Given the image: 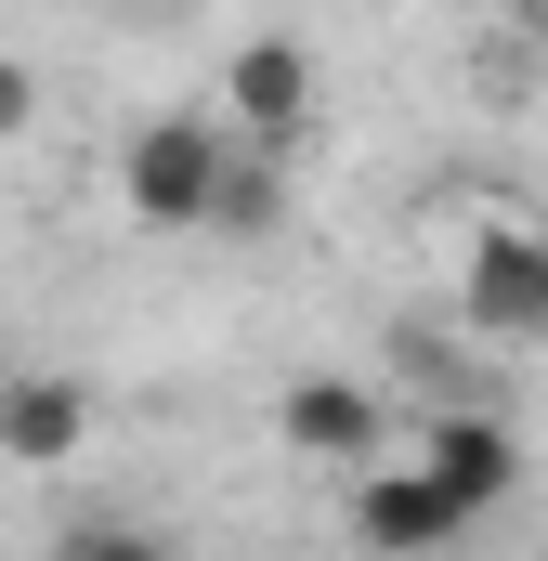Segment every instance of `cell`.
<instances>
[{
	"label": "cell",
	"instance_id": "1",
	"mask_svg": "<svg viewBox=\"0 0 548 561\" xmlns=\"http://www.w3.org/2000/svg\"><path fill=\"white\" fill-rule=\"evenodd\" d=\"M222 170H236V131L196 118V105H170V118H144V131L118 144V209H132L144 236H209Z\"/></svg>",
	"mask_w": 548,
	"mask_h": 561
},
{
	"label": "cell",
	"instance_id": "2",
	"mask_svg": "<svg viewBox=\"0 0 548 561\" xmlns=\"http://www.w3.org/2000/svg\"><path fill=\"white\" fill-rule=\"evenodd\" d=\"M457 313L483 340H548V222H483L457 262Z\"/></svg>",
	"mask_w": 548,
	"mask_h": 561
},
{
	"label": "cell",
	"instance_id": "3",
	"mask_svg": "<svg viewBox=\"0 0 548 561\" xmlns=\"http://www.w3.org/2000/svg\"><path fill=\"white\" fill-rule=\"evenodd\" d=\"M418 483H431L457 523H483V510L523 483V444H510V419H483V405H444V419H418Z\"/></svg>",
	"mask_w": 548,
	"mask_h": 561
},
{
	"label": "cell",
	"instance_id": "4",
	"mask_svg": "<svg viewBox=\"0 0 548 561\" xmlns=\"http://www.w3.org/2000/svg\"><path fill=\"white\" fill-rule=\"evenodd\" d=\"M274 444L287 457H327V470H379L392 457V405L366 379H287L274 392Z\"/></svg>",
	"mask_w": 548,
	"mask_h": 561
},
{
	"label": "cell",
	"instance_id": "5",
	"mask_svg": "<svg viewBox=\"0 0 548 561\" xmlns=\"http://www.w3.org/2000/svg\"><path fill=\"white\" fill-rule=\"evenodd\" d=\"M470 536L431 483H418V457H379V470H353V549L366 561H444Z\"/></svg>",
	"mask_w": 548,
	"mask_h": 561
},
{
	"label": "cell",
	"instance_id": "6",
	"mask_svg": "<svg viewBox=\"0 0 548 561\" xmlns=\"http://www.w3.org/2000/svg\"><path fill=\"white\" fill-rule=\"evenodd\" d=\"M300 118H313V53L300 39H236L222 53V131H249V157H274Z\"/></svg>",
	"mask_w": 548,
	"mask_h": 561
},
{
	"label": "cell",
	"instance_id": "7",
	"mask_svg": "<svg viewBox=\"0 0 548 561\" xmlns=\"http://www.w3.org/2000/svg\"><path fill=\"white\" fill-rule=\"evenodd\" d=\"M79 444H92V392H79V379H53V366L0 379V457H13V470H66Z\"/></svg>",
	"mask_w": 548,
	"mask_h": 561
},
{
	"label": "cell",
	"instance_id": "8",
	"mask_svg": "<svg viewBox=\"0 0 548 561\" xmlns=\"http://www.w3.org/2000/svg\"><path fill=\"white\" fill-rule=\"evenodd\" d=\"M53 561H183V549H170L144 510H79V523L53 536Z\"/></svg>",
	"mask_w": 548,
	"mask_h": 561
},
{
	"label": "cell",
	"instance_id": "9",
	"mask_svg": "<svg viewBox=\"0 0 548 561\" xmlns=\"http://www.w3.org/2000/svg\"><path fill=\"white\" fill-rule=\"evenodd\" d=\"M274 222H287V170L274 157H236L222 196H209V236H274Z\"/></svg>",
	"mask_w": 548,
	"mask_h": 561
},
{
	"label": "cell",
	"instance_id": "10",
	"mask_svg": "<svg viewBox=\"0 0 548 561\" xmlns=\"http://www.w3.org/2000/svg\"><path fill=\"white\" fill-rule=\"evenodd\" d=\"M26 118H39V79H26V66H13V53H0V144L26 131Z\"/></svg>",
	"mask_w": 548,
	"mask_h": 561
}]
</instances>
